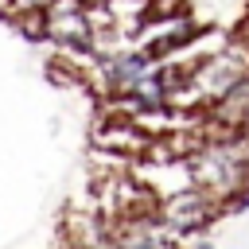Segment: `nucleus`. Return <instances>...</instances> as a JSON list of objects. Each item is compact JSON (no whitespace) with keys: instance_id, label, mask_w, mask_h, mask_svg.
Wrapping results in <instances>:
<instances>
[{"instance_id":"obj_2","label":"nucleus","mask_w":249,"mask_h":249,"mask_svg":"<svg viewBox=\"0 0 249 249\" xmlns=\"http://www.w3.org/2000/svg\"><path fill=\"white\" fill-rule=\"evenodd\" d=\"M218 214H222V206H218L206 191H198V187L179 191V195L156 202V222H160L167 233H198V230H206Z\"/></svg>"},{"instance_id":"obj_5","label":"nucleus","mask_w":249,"mask_h":249,"mask_svg":"<svg viewBox=\"0 0 249 249\" xmlns=\"http://www.w3.org/2000/svg\"><path fill=\"white\" fill-rule=\"evenodd\" d=\"M54 0H0V16H8L12 23L43 35V12L51 8Z\"/></svg>"},{"instance_id":"obj_4","label":"nucleus","mask_w":249,"mask_h":249,"mask_svg":"<svg viewBox=\"0 0 249 249\" xmlns=\"http://www.w3.org/2000/svg\"><path fill=\"white\" fill-rule=\"evenodd\" d=\"M202 117H206L210 128H222V132H245V136H249V74H245L222 101H214Z\"/></svg>"},{"instance_id":"obj_1","label":"nucleus","mask_w":249,"mask_h":249,"mask_svg":"<svg viewBox=\"0 0 249 249\" xmlns=\"http://www.w3.org/2000/svg\"><path fill=\"white\" fill-rule=\"evenodd\" d=\"M187 160H191L195 187L206 191L222 210H230L233 202L249 195V136L245 132H222L206 124L198 148Z\"/></svg>"},{"instance_id":"obj_6","label":"nucleus","mask_w":249,"mask_h":249,"mask_svg":"<svg viewBox=\"0 0 249 249\" xmlns=\"http://www.w3.org/2000/svg\"><path fill=\"white\" fill-rule=\"evenodd\" d=\"M105 249H117V245H113V241H109V245H105Z\"/></svg>"},{"instance_id":"obj_3","label":"nucleus","mask_w":249,"mask_h":249,"mask_svg":"<svg viewBox=\"0 0 249 249\" xmlns=\"http://www.w3.org/2000/svg\"><path fill=\"white\" fill-rule=\"evenodd\" d=\"M43 39L62 51H89L93 43V16L82 0H54L43 12Z\"/></svg>"}]
</instances>
